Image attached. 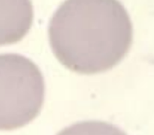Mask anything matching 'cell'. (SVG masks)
Here are the masks:
<instances>
[{"mask_svg": "<svg viewBox=\"0 0 154 135\" xmlns=\"http://www.w3.org/2000/svg\"><path fill=\"white\" fill-rule=\"evenodd\" d=\"M57 135H127V133L110 123L88 121L73 124Z\"/></svg>", "mask_w": 154, "mask_h": 135, "instance_id": "277c9868", "label": "cell"}, {"mask_svg": "<svg viewBox=\"0 0 154 135\" xmlns=\"http://www.w3.org/2000/svg\"><path fill=\"white\" fill-rule=\"evenodd\" d=\"M34 8L28 0H0V46L20 41L33 24Z\"/></svg>", "mask_w": 154, "mask_h": 135, "instance_id": "3957f363", "label": "cell"}, {"mask_svg": "<svg viewBox=\"0 0 154 135\" xmlns=\"http://www.w3.org/2000/svg\"><path fill=\"white\" fill-rule=\"evenodd\" d=\"M48 35L57 60L85 75L110 70L133 42L129 14L116 0H68L50 20Z\"/></svg>", "mask_w": 154, "mask_h": 135, "instance_id": "6da1fadb", "label": "cell"}, {"mask_svg": "<svg viewBox=\"0 0 154 135\" xmlns=\"http://www.w3.org/2000/svg\"><path fill=\"white\" fill-rule=\"evenodd\" d=\"M45 97L41 70L27 57L0 54V130L21 128L40 114Z\"/></svg>", "mask_w": 154, "mask_h": 135, "instance_id": "7a4b0ae2", "label": "cell"}]
</instances>
